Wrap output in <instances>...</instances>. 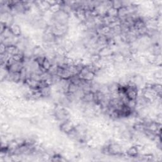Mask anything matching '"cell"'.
<instances>
[{
	"label": "cell",
	"instance_id": "ba28073f",
	"mask_svg": "<svg viewBox=\"0 0 162 162\" xmlns=\"http://www.w3.org/2000/svg\"><path fill=\"white\" fill-rule=\"evenodd\" d=\"M7 51V46L3 43H1V46H0V54L3 55V54L6 53Z\"/></svg>",
	"mask_w": 162,
	"mask_h": 162
},
{
	"label": "cell",
	"instance_id": "277c9868",
	"mask_svg": "<svg viewBox=\"0 0 162 162\" xmlns=\"http://www.w3.org/2000/svg\"><path fill=\"white\" fill-rule=\"evenodd\" d=\"M139 153V151L136 145L130 147L127 150V154L130 157H137Z\"/></svg>",
	"mask_w": 162,
	"mask_h": 162
},
{
	"label": "cell",
	"instance_id": "3957f363",
	"mask_svg": "<svg viewBox=\"0 0 162 162\" xmlns=\"http://www.w3.org/2000/svg\"><path fill=\"white\" fill-rule=\"evenodd\" d=\"M9 29H10L13 35H14V36H16V37L21 36L22 29L19 24L13 23L10 27H9Z\"/></svg>",
	"mask_w": 162,
	"mask_h": 162
},
{
	"label": "cell",
	"instance_id": "6da1fadb",
	"mask_svg": "<svg viewBox=\"0 0 162 162\" xmlns=\"http://www.w3.org/2000/svg\"><path fill=\"white\" fill-rule=\"evenodd\" d=\"M105 149L109 155H119L122 153V147L119 143H110Z\"/></svg>",
	"mask_w": 162,
	"mask_h": 162
},
{
	"label": "cell",
	"instance_id": "5b68a950",
	"mask_svg": "<svg viewBox=\"0 0 162 162\" xmlns=\"http://www.w3.org/2000/svg\"><path fill=\"white\" fill-rule=\"evenodd\" d=\"M39 91L41 93L42 97L44 98H46L50 96L51 94V86H49V85H46V86H44L42 88L39 89Z\"/></svg>",
	"mask_w": 162,
	"mask_h": 162
},
{
	"label": "cell",
	"instance_id": "52a82bcc",
	"mask_svg": "<svg viewBox=\"0 0 162 162\" xmlns=\"http://www.w3.org/2000/svg\"><path fill=\"white\" fill-rule=\"evenodd\" d=\"M162 77L161 71V70H156V72L153 74V78L156 80H161Z\"/></svg>",
	"mask_w": 162,
	"mask_h": 162
},
{
	"label": "cell",
	"instance_id": "8992f818",
	"mask_svg": "<svg viewBox=\"0 0 162 162\" xmlns=\"http://www.w3.org/2000/svg\"><path fill=\"white\" fill-rule=\"evenodd\" d=\"M122 7H123L122 1H111V7L116 9V10H119V9H120Z\"/></svg>",
	"mask_w": 162,
	"mask_h": 162
},
{
	"label": "cell",
	"instance_id": "7a4b0ae2",
	"mask_svg": "<svg viewBox=\"0 0 162 162\" xmlns=\"http://www.w3.org/2000/svg\"><path fill=\"white\" fill-rule=\"evenodd\" d=\"M75 126L73 122H71L70 120H67L62 122L60 126V130L65 134H69L75 129Z\"/></svg>",
	"mask_w": 162,
	"mask_h": 162
}]
</instances>
